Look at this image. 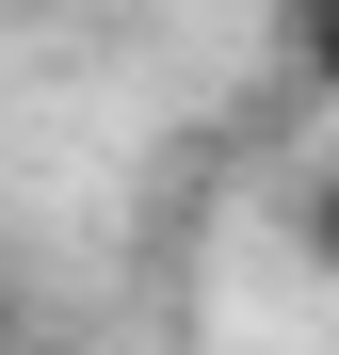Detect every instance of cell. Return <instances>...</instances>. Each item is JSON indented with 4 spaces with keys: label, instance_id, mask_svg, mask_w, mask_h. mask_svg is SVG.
<instances>
[{
    "label": "cell",
    "instance_id": "obj_2",
    "mask_svg": "<svg viewBox=\"0 0 339 355\" xmlns=\"http://www.w3.org/2000/svg\"><path fill=\"white\" fill-rule=\"evenodd\" d=\"M291 259H307V275L339 291V146H323V162L291 178Z\"/></svg>",
    "mask_w": 339,
    "mask_h": 355
},
{
    "label": "cell",
    "instance_id": "obj_4",
    "mask_svg": "<svg viewBox=\"0 0 339 355\" xmlns=\"http://www.w3.org/2000/svg\"><path fill=\"white\" fill-rule=\"evenodd\" d=\"M17 355H81V339H49V323H33V339H17Z\"/></svg>",
    "mask_w": 339,
    "mask_h": 355
},
{
    "label": "cell",
    "instance_id": "obj_3",
    "mask_svg": "<svg viewBox=\"0 0 339 355\" xmlns=\"http://www.w3.org/2000/svg\"><path fill=\"white\" fill-rule=\"evenodd\" d=\"M33 323H49V307H33V259H17V243H0V355H17Z\"/></svg>",
    "mask_w": 339,
    "mask_h": 355
},
{
    "label": "cell",
    "instance_id": "obj_1",
    "mask_svg": "<svg viewBox=\"0 0 339 355\" xmlns=\"http://www.w3.org/2000/svg\"><path fill=\"white\" fill-rule=\"evenodd\" d=\"M275 81H291V97H339V0H275Z\"/></svg>",
    "mask_w": 339,
    "mask_h": 355
}]
</instances>
